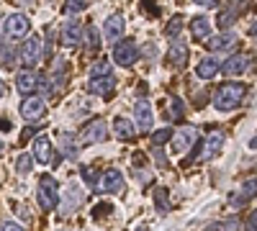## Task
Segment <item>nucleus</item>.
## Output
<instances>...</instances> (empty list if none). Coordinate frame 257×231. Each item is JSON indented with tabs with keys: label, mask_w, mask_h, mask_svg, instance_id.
I'll list each match as a JSON object with an SVG mask.
<instances>
[{
	"label": "nucleus",
	"mask_w": 257,
	"mask_h": 231,
	"mask_svg": "<svg viewBox=\"0 0 257 231\" xmlns=\"http://www.w3.org/2000/svg\"><path fill=\"white\" fill-rule=\"evenodd\" d=\"M244 93H247V88L242 82H226V85H221L213 93V108L216 111H234L242 103Z\"/></svg>",
	"instance_id": "1"
},
{
	"label": "nucleus",
	"mask_w": 257,
	"mask_h": 231,
	"mask_svg": "<svg viewBox=\"0 0 257 231\" xmlns=\"http://www.w3.org/2000/svg\"><path fill=\"white\" fill-rule=\"evenodd\" d=\"M36 200L41 205V211H54L57 203H59V187L54 177H41L39 187H36Z\"/></svg>",
	"instance_id": "2"
},
{
	"label": "nucleus",
	"mask_w": 257,
	"mask_h": 231,
	"mask_svg": "<svg viewBox=\"0 0 257 231\" xmlns=\"http://www.w3.org/2000/svg\"><path fill=\"white\" fill-rule=\"evenodd\" d=\"M80 144H100L108 139V123H105L103 118H93L90 123L82 126V131L77 134Z\"/></svg>",
	"instance_id": "3"
},
{
	"label": "nucleus",
	"mask_w": 257,
	"mask_h": 231,
	"mask_svg": "<svg viewBox=\"0 0 257 231\" xmlns=\"http://www.w3.org/2000/svg\"><path fill=\"white\" fill-rule=\"evenodd\" d=\"M31 31V21L29 16L24 13H13L6 18V39L8 41H21V39H26Z\"/></svg>",
	"instance_id": "4"
},
{
	"label": "nucleus",
	"mask_w": 257,
	"mask_h": 231,
	"mask_svg": "<svg viewBox=\"0 0 257 231\" xmlns=\"http://www.w3.org/2000/svg\"><path fill=\"white\" fill-rule=\"evenodd\" d=\"M139 59V47L134 44L132 39H123L113 47V62L118 67H132L134 62Z\"/></svg>",
	"instance_id": "5"
},
{
	"label": "nucleus",
	"mask_w": 257,
	"mask_h": 231,
	"mask_svg": "<svg viewBox=\"0 0 257 231\" xmlns=\"http://www.w3.org/2000/svg\"><path fill=\"white\" fill-rule=\"evenodd\" d=\"M18 59H21V65H26V67H36L39 59H41V39H36V36L26 39L18 49Z\"/></svg>",
	"instance_id": "6"
},
{
	"label": "nucleus",
	"mask_w": 257,
	"mask_h": 231,
	"mask_svg": "<svg viewBox=\"0 0 257 231\" xmlns=\"http://www.w3.org/2000/svg\"><path fill=\"white\" fill-rule=\"evenodd\" d=\"M21 116H24L26 121H39V118H44V116H47V103H44V98L29 95L24 103H21Z\"/></svg>",
	"instance_id": "7"
},
{
	"label": "nucleus",
	"mask_w": 257,
	"mask_h": 231,
	"mask_svg": "<svg viewBox=\"0 0 257 231\" xmlns=\"http://www.w3.org/2000/svg\"><path fill=\"white\" fill-rule=\"evenodd\" d=\"M134 116H137V129L142 134H149L152 131V123H155V111H152V103H149L147 98L139 100L134 106Z\"/></svg>",
	"instance_id": "8"
},
{
	"label": "nucleus",
	"mask_w": 257,
	"mask_h": 231,
	"mask_svg": "<svg viewBox=\"0 0 257 231\" xmlns=\"http://www.w3.org/2000/svg\"><path fill=\"white\" fill-rule=\"evenodd\" d=\"M224 141H226V136L221 134V131H211L208 136H206V141H203V146H201V159H213L221 149H224Z\"/></svg>",
	"instance_id": "9"
},
{
	"label": "nucleus",
	"mask_w": 257,
	"mask_h": 231,
	"mask_svg": "<svg viewBox=\"0 0 257 231\" xmlns=\"http://www.w3.org/2000/svg\"><path fill=\"white\" fill-rule=\"evenodd\" d=\"M242 8H244V0H226L224 11L219 13V29L226 31V29L234 24V21L242 16Z\"/></svg>",
	"instance_id": "10"
},
{
	"label": "nucleus",
	"mask_w": 257,
	"mask_h": 231,
	"mask_svg": "<svg viewBox=\"0 0 257 231\" xmlns=\"http://www.w3.org/2000/svg\"><path fill=\"white\" fill-rule=\"evenodd\" d=\"M252 65V59L247 54H231L224 65H221V72L224 75H231V77H237V75H244Z\"/></svg>",
	"instance_id": "11"
},
{
	"label": "nucleus",
	"mask_w": 257,
	"mask_h": 231,
	"mask_svg": "<svg viewBox=\"0 0 257 231\" xmlns=\"http://www.w3.org/2000/svg\"><path fill=\"white\" fill-rule=\"evenodd\" d=\"M59 39H62V44H64V47H77V44H82L85 31H82V26L77 24V21H70V24H64V26H62Z\"/></svg>",
	"instance_id": "12"
},
{
	"label": "nucleus",
	"mask_w": 257,
	"mask_h": 231,
	"mask_svg": "<svg viewBox=\"0 0 257 231\" xmlns=\"http://www.w3.org/2000/svg\"><path fill=\"white\" fill-rule=\"evenodd\" d=\"M88 90H90L93 95H100V98H111L113 90H116V80H113V75L93 77V80L88 82Z\"/></svg>",
	"instance_id": "13"
},
{
	"label": "nucleus",
	"mask_w": 257,
	"mask_h": 231,
	"mask_svg": "<svg viewBox=\"0 0 257 231\" xmlns=\"http://www.w3.org/2000/svg\"><path fill=\"white\" fill-rule=\"evenodd\" d=\"M126 29V18L123 13H113L105 18V24H103V39H108V41H116Z\"/></svg>",
	"instance_id": "14"
},
{
	"label": "nucleus",
	"mask_w": 257,
	"mask_h": 231,
	"mask_svg": "<svg viewBox=\"0 0 257 231\" xmlns=\"http://www.w3.org/2000/svg\"><path fill=\"white\" fill-rule=\"evenodd\" d=\"M123 187V175L118 170H105L103 177L98 180V190L100 193H118Z\"/></svg>",
	"instance_id": "15"
},
{
	"label": "nucleus",
	"mask_w": 257,
	"mask_h": 231,
	"mask_svg": "<svg viewBox=\"0 0 257 231\" xmlns=\"http://www.w3.org/2000/svg\"><path fill=\"white\" fill-rule=\"evenodd\" d=\"M196 139H198V131L193 129V126H185L183 131L173 134V146H175V152H188L190 146L196 144Z\"/></svg>",
	"instance_id": "16"
},
{
	"label": "nucleus",
	"mask_w": 257,
	"mask_h": 231,
	"mask_svg": "<svg viewBox=\"0 0 257 231\" xmlns=\"http://www.w3.org/2000/svg\"><path fill=\"white\" fill-rule=\"evenodd\" d=\"M52 141H49V136H36L34 139V157H36V162H41V164H49L52 162Z\"/></svg>",
	"instance_id": "17"
},
{
	"label": "nucleus",
	"mask_w": 257,
	"mask_h": 231,
	"mask_svg": "<svg viewBox=\"0 0 257 231\" xmlns=\"http://www.w3.org/2000/svg\"><path fill=\"white\" fill-rule=\"evenodd\" d=\"M113 131H116V136L121 141H132L137 136V126L128 121V118H123V116H116L113 118Z\"/></svg>",
	"instance_id": "18"
},
{
	"label": "nucleus",
	"mask_w": 257,
	"mask_h": 231,
	"mask_svg": "<svg viewBox=\"0 0 257 231\" xmlns=\"http://www.w3.org/2000/svg\"><path fill=\"white\" fill-rule=\"evenodd\" d=\"M167 59L173 62L175 67H183L185 62H188V44L180 39H173V47L167 49Z\"/></svg>",
	"instance_id": "19"
},
{
	"label": "nucleus",
	"mask_w": 257,
	"mask_h": 231,
	"mask_svg": "<svg viewBox=\"0 0 257 231\" xmlns=\"http://www.w3.org/2000/svg\"><path fill=\"white\" fill-rule=\"evenodd\" d=\"M59 144H62V154L67 159L80 157V139L75 134H59Z\"/></svg>",
	"instance_id": "20"
},
{
	"label": "nucleus",
	"mask_w": 257,
	"mask_h": 231,
	"mask_svg": "<svg viewBox=\"0 0 257 231\" xmlns=\"http://www.w3.org/2000/svg\"><path fill=\"white\" fill-rule=\"evenodd\" d=\"M234 41H237V36H234L231 31H224V34H219V36H208L206 44H208L211 52H221V49H229Z\"/></svg>",
	"instance_id": "21"
},
{
	"label": "nucleus",
	"mask_w": 257,
	"mask_h": 231,
	"mask_svg": "<svg viewBox=\"0 0 257 231\" xmlns=\"http://www.w3.org/2000/svg\"><path fill=\"white\" fill-rule=\"evenodd\" d=\"M254 195H257V177L247 180V182L242 185V190L237 193V198H231L229 203H231V208H239L244 200H249V198H254Z\"/></svg>",
	"instance_id": "22"
},
{
	"label": "nucleus",
	"mask_w": 257,
	"mask_h": 231,
	"mask_svg": "<svg viewBox=\"0 0 257 231\" xmlns=\"http://www.w3.org/2000/svg\"><path fill=\"white\" fill-rule=\"evenodd\" d=\"M190 31H193V39H198V41H206L211 36V24H208V18L203 16H196L190 21Z\"/></svg>",
	"instance_id": "23"
},
{
	"label": "nucleus",
	"mask_w": 257,
	"mask_h": 231,
	"mask_svg": "<svg viewBox=\"0 0 257 231\" xmlns=\"http://www.w3.org/2000/svg\"><path fill=\"white\" fill-rule=\"evenodd\" d=\"M16 88H18V93H34L39 88V77L34 72H21L16 77Z\"/></svg>",
	"instance_id": "24"
},
{
	"label": "nucleus",
	"mask_w": 257,
	"mask_h": 231,
	"mask_svg": "<svg viewBox=\"0 0 257 231\" xmlns=\"http://www.w3.org/2000/svg\"><path fill=\"white\" fill-rule=\"evenodd\" d=\"M221 67H219V62L213 59V57H208V59H201V65H198V77L201 80H211V77H216V72H219Z\"/></svg>",
	"instance_id": "25"
},
{
	"label": "nucleus",
	"mask_w": 257,
	"mask_h": 231,
	"mask_svg": "<svg viewBox=\"0 0 257 231\" xmlns=\"http://www.w3.org/2000/svg\"><path fill=\"white\" fill-rule=\"evenodd\" d=\"M31 170H34V157L31 154H21L16 159V172L18 175H31Z\"/></svg>",
	"instance_id": "26"
},
{
	"label": "nucleus",
	"mask_w": 257,
	"mask_h": 231,
	"mask_svg": "<svg viewBox=\"0 0 257 231\" xmlns=\"http://www.w3.org/2000/svg\"><path fill=\"white\" fill-rule=\"evenodd\" d=\"M170 193L165 190V187H157L155 190V205H157V211L160 213H167L170 211V198H167Z\"/></svg>",
	"instance_id": "27"
},
{
	"label": "nucleus",
	"mask_w": 257,
	"mask_h": 231,
	"mask_svg": "<svg viewBox=\"0 0 257 231\" xmlns=\"http://www.w3.org/2000/svg\"><path fill=\"white\" fill-rule=\"evenodd\" d=\"M85 0H64V6H62V13L64 16H77V13H82L85 11Z\"/></svg>",
	"instance_id": "28"
},
{
	"label": "nucleus",
	"mask_w": 257,
	"mask_h": 231,
	"mask_svg": "<svg viewBox=\"0 0 257 231\" xmlns=\"http://www.w3.org/2000/svg\"><path fill=\"white\" fill-rule=\"evenodd\" d=\"M180 29H183V18H180V16H175V18H170V24H167V29H165V31H167V36H170V39H178V36H180Z\"/></svg>",
	"instance_id": "29"
},
{
	"label": "nucleus",
	"mask_w": 257,
	"mask_h": 231,
	"mask_svg": "<svg viewBox=\"0 0 257 231\" xmlns=\"http://www.w3.org/2000/svg\"><path fill=\"white\" fill-rule=\"evenodd\" d=\"M90 75H93V77L111 75V62H108V59H100V62H95V65H93V70H90Z\"/></svg>",
	"instance_id": "30"
},
{
	"label": "nucleus",
	"mask_w": 257,
	"mask_h": 231,
	"mask_svg": "<svg viewBox=\"0 0 257 231\" xmlns=\"http://www.w3.org/2000/svg\"><path fill=\"white\" fill-rule=\"evenodd\" d=\"M170 139H173V129H160V131H155L152 134V141H155V146H162V144H167Z\"/></svg>",
	"instance_id": "31"
},
{
	"label": "nucleus",
	"mask_w": 257,
	"mask_h": 231,
	"mask_svg": "<svg viewBox=\"0 0 257 231\" xmlns=\"http://www.w3.org/2000/svg\"><path fill=\"white\" fill-rule=\"evenodd\" d=\"M77 193H80V190H77V185L72 182V185L67 187V195H70V203L64 205V211H67V213H70V211H75V205L80 203V195H77Z\"/></svg>",
	"instance_id": "32"
},
{
	"label": "nucleus",
	"mask_w": 257,
	"mask_h": 231,
	"mask_svg": "<svg viewBox=\"0 0 257 231\" xmlns=\"http://www.w3.org/2000/svg\"><path fill=\"white\" fill-rule=\"evenodd\" d=\"M85 39H88V44L95 49V47H98V41H100V34H98V29H95V26H88V29H85Z\"/></svg>",
	"instance_id": "33"
},
{
	"label": "nucleus",
	"mask_w": 257,
	"mask_h": 231,
	"mask_svg": "<svg viewBox=\"0 0 257 231\" xmlns=\"http://www.w3.org/2000/svg\"><path fill=\"white\" fill-rule=\"evenodd\" d=\"M170 118H173V121L183 118V100L180 98H173V111H170Z\"/></svg>",
	"instance_id": "34"
},
{
	"label": "nucleus",
	"mask_w": 257,
	"mask_h": 231,
	"mask_svg": "<svg viewBox=\"0 0 257 231\" xmlns=\"http://www.w3.org/2000/svg\"><path fill=\"white\" fill-rule=\"evenodd\" d=\"M13 54H18V52H13V49H0V62H3V67H11V65H13Z\"/></svg>",
	"instance_id": "35"
},
{
	"label": "nucleus",
	"mask_w": 257,
	"mask_h": 231,
	"mask_svg": "<svg viewBox=\"0 0 257 231\" xmlns=\"http://www.w3.org/2000/svg\"><path fill=\"white\" fill-rule=\"evenodd\" d=\"M0 231H26V228L13 223V221H0Z\"/></svg>",
	"instance_id": "36"
},
{
	"label": "nucleus",
	"mask_w": 257,
	"mask_h": 231,
	"mask_svg": "<svg viewBox=\"0 0 257 231\" xmlns=\"http://www.w3.org/2000/svg\"><path fill=\"white\" fill-rule=\"evenodd\" d=\"M244 228H247V231H257V211H252V213L247 216V223H244Z\"/></svg>",
	"instance_id": "37"
},
{
	"label": "nucleus",
	"mask_w": 257,
	"mask_h": 231,
	"mask_svg": "<svg viewBox=\"0 0 257 231\" xmlns=\"http://www.w3.org/2000/svg\"><path fill=\"white\" fill-rule=\"evenodd\" d=\"M82 175H85V182H88V185H98V180H95V172L90 170V167H82Z\"/></svg>",
	"instance_id": "38"
},
{
	"label": "nucleus",
	"mask_w": 257,
	"mask_h": 231,
	"mask_svg": "<svg viewBox=\"0 0 257 231\" xmlns=\"http://www.w3.org/2000/svg\"><path fill=\"white\" fill-rule=\"evenodd\" d=\"M137 177H139V182H144V185L152 182V175H149V172H137Z\"/></svg>",
	"instance_id": "39"
},
{
	"label": "nucleus",
	"mask_w": 257,
	"mask_h": 231,
	"mask_svg": "<svg viewBox=\"0 0 257 231\" xmlns=\"http://www.w3.org/2000/svg\"><path fill=\"white\" fill-rule=\"evenodd\" d=\"M100 213H111V205H108V203H105V205H98V208H95V216H100Z\"/></svg>",
	"instance_id": "40"
},
{
	"label": "nucleus",
	"mask_w": 257,
	"mask_h": 231,
	"mask_svg": "<svg viewBox=\"0 0 257 231\" xmlns=\"http://www.w3.org/2000/svg\"><path fill=\"white\" fill-rule=\"evenodd\" d=\"M155 159H157V164H160V167H167V159L162 157V152H155Z\"/></svg>",
	"instance_id": "41"
},
{
	"label": "nucleus",
	"mask_w": 257,
	"mask_h": 231,
	"mask_svg": "<svg viewBox=\"0 0 257 231\" xmlns=\"http://www.w3.org/2000/svg\"><path fill=\"white\" fill-rule=\"evenodd\" d=\"M8 129H11V121L3 118V121H0V131H8Z\"/></svg>",
	"instance_id": "42"
},
{
	"label": "nucleus",
	"mask_w": 257,
	"mask_h": 231,
	"mask_svg": "<svg viewBox=\"0 0 257 231\" xmlns=\"http://www.w3.org/2000/svg\"><path fill=\"white\" fill-rule=\"evenodd\" d=\"M193 3H198V6H206V8H208V6L216 3V0H193Z\"/></svg>",
	"instance_id": "43"
},
{
	"label": "nucleus",
	"mask_w": 257,
	"mask_h": 231,
	"mask_svg": "<svg viewBox=\"0 0 257 231\" xmlns=\"http://www.w3.org/2000/svg\"><path fill=\"white\" fill-rule=\"evenodd\" d=\"M249 36H252V39H257V21H254V24L249 26Z\"/></svg>",
	"instance_id": "44"
},
{
	"label": "nucleus",
	"mask_w": 257,
	"mask_h": 231,
	"mask_svg": "<svg viewBox=\"0 0 257 231\" xmlns=\"http://www.w3.org/2000/svg\"><path fill=\"white\" fill-rule=\"evenodd\" d=\"M6 95V85H3V80H0V98Z\"/></svg>",
	"instance_id": "45"
},
{
	"label": "nucleus",
	"mask_w": 257,
	"mask_h": 231,
	"mask_svg": "<svg viewBox=\"0 0 257 231\" xmlns=\"http://www.w3.org/2000/svg\"><path fill=\"white\" fill-rule=\"evenodd\" d=\"M249 149H257V136H254V139L249 141Z\"/></svg>",
	"instance_id": "46"
},
{
	"label": "nucleus",
	"mask_w": 257,
	"mask_h": 231,
	"mask_svg": "<svg viewBox=\"0 0 257 231\" xmlns=\"http://www.w3.org/2000/svg\"><path fill=\"white\" fill-rule=\"evenodd\" d=\"M3 149H6V141H3V139H0V152H3Z\"/></svg>",
	"instance_id": "47"
},
{
	"label": "nucleus",
	"mask_w": 257,
	"mask_h": 231,
	"mask_svg": "<svg viewBox=\"0 0 257 231\" xmlns=\"http://www.w3.org/2000/svg\"><path fill=\"white\" fill-rule=\"evenodd\" d=\"M62 231H67V228H62Z\"/></svg>",
	"instance_id": "48"
}]
</instances>
